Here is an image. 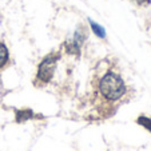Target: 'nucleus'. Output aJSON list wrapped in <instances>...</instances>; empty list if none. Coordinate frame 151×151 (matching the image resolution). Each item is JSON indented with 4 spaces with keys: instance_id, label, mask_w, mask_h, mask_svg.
Masks as SVG:
<instances>
[{
    "instance_id": "1",
    "label": "nucleus",
    "mask_w": 151,
    "mask_h": 151,
    "mask_svg": "<svg viewBox=\"0 0 151 151\" xmlns=\"http://www.w3.org/2000/svg\"><path fill=\"white\" fill-rule=\"evenodd\" d=\"M98 88L102 96L107 100H119L126 94V86L123 79L112 71L106 72L99 80Z\"/></svg>"
},
{
    "instance_id": "2",
    "label": "nucleus",
    "mask_w": 151,
    "mask_h": 151,
    "mask_svg": "<svg viewBox=\"0 0 151 151\" xmlns=\"http://www.w3.org/2000/svg\"><path fill=\"white\" fill-rule=\"evenodd\" d=\"M60 55L59 54H48L44 59L40 62L39 67H37V74H36V80L40 83H48L54 76V71L56 68V63L59 60Z\"/></svg>"
},
{
    "instance_id": "3",
    "label": "nucleus",
    "mask_w": 151,
    "mask_h": 151,
    "mask_svg": "<svg viewBox=\"0 0 151 151\" xmlns=\"http://www.w3.org/2000/svg\"><path fill=\"white\" fill-rule=\"evenodd\" d=\"M84 40H86V32L82 27H79V28L76 29V32H75L72 40H70V42L66 43L67 52H70V54H79L80 46L83 44Z\"/></svg>"
},
{
    "instance_id": "4",
    "label": "nucleus",
    "mask_w": 151,
    "mask_h": 151,
    "mask_svg": "<svg viewBox=\"0 0 151 151\" xmlns=\"http://www.w3.org/2000/svg\"><path fill=\"white\" fill-rule=\"evenodd\" d=\"M9 59V54H8V48L6 47L4 43L0 42V68H3L7 64Z\"/></svg>"
},
{
    "instance_id": "5",
    "label": "nucleus",
    "mask_w": 151,
    "mask_h": 151,
    "mask_svg": "<svg viewBox=\"0 0 151 151\" xmlns=\"http://www.w3.org/2000/svg\"><path fill=\"white\" fill-rule=\"evenodd\" d=\"M34 116L35 115L31 110H19V111H16V120L19 123L26 122L27 119H32Z\"/></svg>"
},
{
    "instance_id": "6",
    "label": "nucleus",
    "mask_w": 151,
    "mask_h": 151,
    "mask_svg": "<svg viewBox=\"0 0 151 151\" xmlns=\"http://www.w3.org/2000/svg\"><path fill=\"white\" fill-rule=\"evenodd\" d=\"M90 22V26H91V28H92V31H94V34L96 35V36H99V37H106V31H104V28H103L102 26H99V24H96L95 22H92V20H88Z\"/></svg>"
},
{
    "instance_id": "7",
    "label": "nucleus",
    "mask_w": 151,
    "mask_h": 151,
    "mask_svg": "<svg viewBox=\"0 0 151 151\" xmlns=\"http://www.w3.org/2000/svg\"><path fill=\"white\" fill-rule=\"evenodd\" d=\"M140 126H143L145 128H147L148 131H151V118H147V116H139L137 120Z\"/></svg>"
}]
</instances>
